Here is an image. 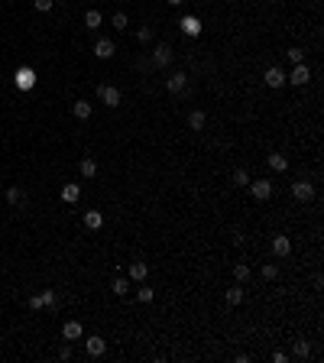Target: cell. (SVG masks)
I'll return each instance as SVG.
<instances>
[{"instance_id":"cell-1","label":"cell","mask_w":324,"mask_h":363,"mask_svg":"<svg viewBox=\"0 0 324 363\" xmlns=\"http://www.w3.org/2000/svg\"><path fill=\"white\" fill-rule=\"evenodd\" d=\"M97 98L104 100L107 107H120V100H124V94L117 91L114 85H100V88H97Z\"/></svg>"},{"instance_id":"cell-2","label":"cell","mask_w":324,"mask_h":363,"mask_svg":"<svg viewBox=\"0 0 324 363\" xmlns=\"http://www.w3.org/2000/svg\"><path fill=\"white\" fill-rule=\"evenodd\" d=\"M16 88H20V91H30L32 85H36V71L32 68H16Z\"/></svg>"},{"instance_id":"cell-3","label":"cell","mask_w":324,"mask_h":363,"mask_svg":"<svg viewBox=\"0 0 324 363\" xmlns=\"http://www.w3.org/2000/svg\"><path fill=\"white\" fill-rule=\"evenodd\" d=\"M250 188H253V198L256 201H269V195H272V182H266V178L250 182Z\"/></svg>"},{"instance_id":"cell-4","label":"cell","mask_w":324,"mask_h":363,"mask_svg":"<svg viewBox=\"0 0 324 363\" xmlns=\"http://www.w3.org/2000/svg\"><path fill=\"white\" fill-rule=\"evenodd\" d=\"M292 195L298 201H311V198H315V185L305 182V178H301V182H292Z\"/></svg>"},{"instance_id":"cell-5","label":"cell","mask_w":324,"mask_h":363,"mask_svg":"<svg viewBox=\"0 0 324 363\" xmlns=\"http://www.w3.org/2000/svg\"><path fill=\"white\" fill-rule=\"evenodd\" d=\"M153 62L159 65V68H165V65L172 62V46H165V42H159V46L153 49Z\"/></svg>"},{"instance_id":"cell-6","label":"cell","mask_w":324,"mask_h":363,"mask_svg":"<svg viewBox=\"0 0 324 363\" xmlns=\"http://www.w3.org/2000/svg\"><path fill=\"white\" fill-rule=\"evenodd\" d=\"M286 81H292V85H308V81H311L308 65H305V62H298V65H295V71H292V78H286Z\"/></svg>"},{"instance_id":"cell-7","label":"cell","mask_w":324,"mask_h":363,"mask_svg":"<svg viewBox=\"0 0 324 363\" xmlns=\"http://www.w3.org/2000/svg\"><path fill=\"white\" fill-rule=\"evenodd\" d=\"M85 347H88L91 357H104V354H107V340H104V337H88Z\"/></svg>"},{"instance_id":"cell-8","label":"cell","mask_w":324,"mask_h":363,"mask_svg":"<svg viewBox=\"0 0 324 363\" xmlns=\"http://www.w3.org/2000/svg\"><path fill=\"white\" fill-rule=\"evenodd\" d=\"M94 55H97V59H110V55H114V42H110V39H97V42H94Z\"/></svg>"},{"instance_id":"cell-9","label":"cell","mask_w":324,"mask_h":363,"mask_svg":"<svg viewBox=\"0 0 324 363\" xmlns=\"http://www.w3.org/2000/svg\"><path fill=\"white\" fill-rule=\"evenodd\" d=\"M272 253H276V256H289V253H292V243H289V237H282V233H279V237L272 240Z\"/></svg>"},{"instance_id":"cell-10","label":"cell","mask_w":324,"mask_h":363,"mask_svg":"<svg viewBox=\"0 0 324 363\" xmlns=\"http://www.w3.org/2000/svg\"><path fill=\"white\" fill-rule=\"evenodd\" d=\"M266 85H269V88H282V85H286L282 68H266Z\"/></svg>"},{"instance_id":"cell-11","label":"cell","mask_w":324,"mask_h":363,"mask_svg":"<svg viewBox=\"0 0 324 363\" xmlns=\"http://www.w3.org/2000/svg\"><path fill=\"white\" fill-rule=\"evenodd\" d=\"M149 276V266L143 263V260H133V266H130V279H136V282H143V279Z\"/></svg>"},{"instance_id":"cell-12","label":"cell","mask_w":324,"mask_h":363,"mask_svg":"<svg viewBox=\"0 0 324 363\" xmlns=\"http://www.w3.org/2000/svg\"><path fill=\"white\" fill-rule=\"evenodd\" d=\"M165 88H169L172 94H182V91H185V75H182V71H175V75L165 81Z\"/></svg>"},{"instance_id":"cell-13","label":"cell","mask_w":324,"mask_h":363,"mask_svg":"<svg viewBox=\"0 0 324 363\" xmlns=\"http://www.w3.org/2000/svg\"><path fill=\"white\" fill-rule=\"evenodd\" d=\"M7 201L13 204V208H16V204H26V192H23V188H16V185H10L7 188Z\"/></svg>"},{"instance_id":"cell-14","label":"cell","mask_w":324,"mask_h":363,"mask_svg":"<svg viewBox=\"0 0 324 363\" xmlns=\"http://www.w3.org/2000/svg\"><path fill=\"white\" fill-rule=\"evenodd\" d=\"M71 114H75L78 120H88V117H91V104H88V100H75V104H71Z\"/></svg>"},{"instance_id":"cell-15","label":"cell","mask_w":324,"mask_h":363,"mask_svg":"<svg viewBox=\"0 0 324 363\" xmlns=\"http://www.w3.org/2000/svg\"><path fill=\"white\" fill-rule=\"evenodd\" d=\"M78 198H81V188H78L75 182H71V185H65V188H62V201H65V204H75Z\"/></svg>"},{"instance_id":"cell-16","label":"cell","mask_w":324,"mask_h":363,"mask_svg":"<svg viewBox=\"0 0 324 363\" xmlns=\"http://www.w3.org/2000/svg\"><path fill=\"white\" fill-rule=\"evenodd\" d=\"M100 224H104L100 211H88V214H85V227H88V231H100Z\"/></svg>"},{"instance_id":"cell-17","label":"cell","mask_w":324,"mask_h":363,"mask_svg":"<svg viewBox=\"0 0 324 363\" xmlns=\"http://www.w3.org/2000/svg\"><path fill=\"white\" fill-rule=\"evenodd\" d=\"M224 298H227V305H230V308H237L240 301H243V289H240V286H230Z\"/></svg>"},{"instance_id":"cell-18","label":"cell","mask_w":324,"mask_h":363,"mask_svg":"<svg viewBox=\"0 0 324 363\" xmlns=\"http://www.w3.org/2000/svg\"><path fill=\"white\" fill-rule=\"evenodd\" d=\"M62 337H65V340H75V337H81V325H78V321H65V328H62Z\"/></svg>"},{"instance_id":"cell-19","label":"cell","mask_w":324,"mask_h":363,"mask_svg":"<svg viewBox=\"0 0 324 363\" xmlns=\"http://www.w3.org/2000/svg\"><path fill=\"white\" fill-rule=\"evenodd\" d=\"M292 354H295V357H311V344H308L305 337H298V340L292 344Z\"/></svg>"},{"instance_id":"cell-20","label":"cell","mask_w":324,"mask_h":363,"mask_svg":"<svg viewBox=\"0 0 324 363\" xmlns=\"http://www.w3.org/2000/svg\"><path fill=\"white\" fill-rule=\"evenodd\" d=\"M233 279H237L240 286H243V282H250V266H247V263H237V266H233Z\"/></svg>"},{"instance_id":"cell-21","label":"cell","mask_w":324,"mask_h":363,"mask_svg":"<svg viewBox=\"0 0 324 363\" xmlns=\"http://www.w3.org/2000/svg\"><path fill=\"white\" fill-rule=\"evenodd\" d=\"M78 169H81V175H85V178H94V175H97V163H94V159H81V165H78Z\"/></svg>"},{"instance_id":"cell-22","label":"cell","mask_w":324,"mask_h":363,"mask_svg":"<svg viewBox=\"0 0 324 363\" xmlns=\"http://www.w3.org/2000/svg\"><path fill=\"white\" fill-rule=\"evenodd\" d=\"M182 30H185L188 36H198L201 26H198V20H194V16H185V20H182Z\"/></svg>"},{"instance_id":"cell-23","label":"cell","mask_w":324,"mask_h":363,"mask_svg":"<svg viewBox=\"0 0 324 363\" xmlns=\"http://www.w3.org/2000/svg\"><path fill=\"white\" fill-rule=\"evenodd\" d=\"M269 165H272L276 172H286V169H289V159H286V156H279V153H272V156H269Z\"/></svg>"},{"instance_id":"cell-24","label":"cell","mask_w":324,"mask_h":363,"mask_svg":"<svg viewBox=\"0 0 324 363\" xmlns=\"http://www.w3.org/2000/svg\"><path fill=\"white\" fill-rule=\"evenodd\" d=\"M233 185H237V188H247L250 185V175H247V169H233Z\"/></svg>"},{"instance_id":"cell-25","label":"cell","mask_w":324,"mask_h":363,"mask_svg":"<svg viewBox=\"0 0 324 363\" xmlns=\"http://www.w3.org/2000/svg\"><path fill=\"white\" fill-rule=\"evenodd\" d=\"M188 124H192V130H201V127H204V110H192V114H188Z\"/></svg>"},{"instance_id":"cell-26","label":"cell","mask_w":324,"mask_h":363,"mask_svg":"<svg viewBox=\"0 0 324 363\" xmlns=\"http://www.w3.org/2000/svg\"><path fill=\"white\" fill-rule=\"evenodd\" d=\"M85 26H88V30H97V26H100V13H97V10H88V13H85Z\"/></svg>"},{"instance_id":"cell-27","label":"cell","mask_w":324,"mask_h":363,"mask_svg":"<svg viewBox=\"0 0 324 363\" xmlns=\"http://www.w3.org/2000/svg\"><path fill=\"white\" fill-rule=\"evenodd\" d=\"M262 279H266V282H276V279H279V269H276V266H272V263H266V266H262Z\"/></svg>"},{"instance_id":"cell-28","label":"cell","mask_w":324,"mask_h":363,"mask_svg":"<svg viewBox=\"0 0 324 363\" xmlns=\"http://www.w3.org/2000/svg\"><path fill=\"white\" fill-rule=\"evenodd\" d=\"M110 289H114V295H127V292H130V282H127V279H117Z\"/></svg>"},{"instance_id":"cell-29","label":"cell","mask_w":324,"mask_h":363,"mask_svg":"<svg viewBox=\"0 0 324 363\" xmlns=\"http://www.w3.org/2000/svg\"><path fill=\"white\" fill-rule=\"evenodd\" d=\"M136 298L139 301H153V286H139L136 289Z\"/></svg>"},{"instance_id":"cell-30","label":"cell","mask_w":324,"mask_h":363,"mask_svg":"<svg viewBox=\"0 0 324 363\" xmlns=\"http://www.w3.org/2000/svg\"><path fill=\"white\" fill-rule=\"evenodd\" d=\"M136 39H139V42H149V39H153V26H139Z\"/></svg>"},{"instance_id":"cell-31","label":"cell","mask_w":324,"mask_h":363,"mask_svg":"<svg viewBox=\"0 0 324 363\" xmlns=\"http://www.w3.org/2000/svg\"><path fill=\"white\" fill-rule=\"evenodd\" d=\"M114 26L117 30H127V26H130L127 23V13H114Z\"/></svg>"},{"instance_id":"cell-32","label":"cell","mask_w":324,"mask_h":363,"mask_svg":"<svg viewBox=\"0 0 324 363\" xmlns=\"http://www.w3.org/2000/svg\"><path fill=\"white\" fill-rule=\"evenodd\" d=\"M52 305H55V292H46L42 295V308H52Z\"/></svg>"},{"instance_id":"cell-33","label":"cell","mask_w":324,"mask_h":363,"mask_svg":"<svg viewBox=\"0 0 324 363\" xmlns=\"http://www.w3.org/2000/svg\"><path fill=\"white\" fill-rule=\"evenodd\" d=\"M289 59H292V62H295V65H298V62H301V59H305V55H301V49H289Z\"/></svg>"},{"instance_id":"cell-34","label":"cell","mask_w":324,"mask_h":363,"mask_svg":"<svg viewBox=\"0 0 324 363\" xmlns=\"http://www.w3.org/2000/svg\"><path fill=\"white\" fill-rule=\"evenodd\" d=\"M30 308H32V311L42 308V295H32V298H30Z\"/></svg>"},{"instance_id":"cell-35","label":"cell","mask_w":324,"mask_h":363,"mask_svg":"<svg viewBox=\"0 0 324 363\" xmlns=\"http://www.w3.org/2000/svg\"><path fill=\"white\" fill-rule=\"evenodd\" d=\"M36 10H42V13H46V10H52V0H36Z\"/></svg>"},{"instance_id":"cell-36","label":"cell","mask_w":324,"mask_h":363,"mask_svg":"<svg viewBox=\"0 0 324 363\" xmlns=\"http://www.w3.org/2000/svg\"><path fill=\"white\" fill-rule=\"evenodd\" d=\"M169 3H172V7H178V3H185V0H169Z\"/></svg>"}]
</instances>
